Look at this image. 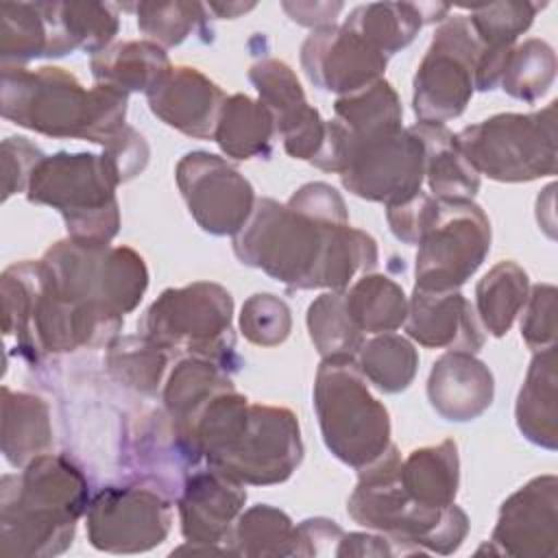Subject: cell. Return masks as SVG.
I'll list each match as a JSON object with an SVG mask.
<instances>
[{
    "label": "cell",
    "instance_id": "cell-1",
    "mask_svg": "<svg viewBox=\"0 0 558 558\" xmlns=\"http://www.w3.org/2000/svg\"><path fill=\"white\" fill-rule=\"evenodd\" d=\"M235 257L288 290H347L377 266V242L349 222H327L272 198H257L233 235Z\"/></svg>",
    "mask_w": 558,
    "mask_h": 558
},
{
    "label": "cell",
    "instance_id": "cell-2",
    "mask_svg": "<svg viewBox=\"0 0 558 558\" xmlns=\"http://www.w3.org/2000/svg\"><path fill=\"white\" fill-rule=\"evenodd\" d=\"M89 486L83 471L61 453L31 460L22 473L0 482V549L4 556L48 558L63 554L87 512Z\"/></svg>",
    "mask_w": 558,
    "mask_h": 558
},
{
    "label": "cell",
    "instance_id": "cell-3",
    "mask_svg": "<svg viewBox=\"0 0 558 558\" xmlns=\"http://www.w3.org/2000/svg\"><path fill=\"white\" fill-rule=\"evenodd\" d=\"M126 96L102 83L85 89L72 72L54 65H2V118L48 137L109 144L126 126Z\"/></svg>",
    "mask_w": 558,
    "mask_h": 558
},
{
    "label": "cell",
    "instance_id": "cell-4",
    "mask_svg": "<svg viewBox=\"0 0 558 558\" xmlns=\"http://www.w3.org/2000/svg\"><path fill=\"white\" fill-rule=\"evenodd\" d=\"M399 469L401 453L395 445L357 469V484L347 501L349 517L399 545L397 554H453L469 532L466 512L456 504L442 510L414 504L401 486Z\"/></svg>",
    "mask_w": 558,
    "mask_h": 558
},
{
    "label": "cell",
    "instance_id": "cell-5",
    "mask_svg": "<svg viewBox=\"0 0 558 558\" xmlns=\"http://www.w3.org/2000/svg\"><path fill=\"white\" fill-rule=\"evenodd\" d=\"M310 163L340 174L351 194L386 207L418 194L425 179V148L410 126L351 133L329 120L325 142Z\"/></svg>",
    "mask_w": 558,
    "mask_h": 558
},
{
    "label": "cell",
    "instance_id": "cell-6",
    "mask_svg": "<svg viewBox=\"0 0 558 558\" xmlns=\"http://www.w3.org/2000/svg\"><path fill=\"white\" fill-rule=\"evenodd\" d=\"M41 264L57 296L120 325L148 288L146 264L129 246L68 238L52 244Z\"/></svg>",
    "mask_w": 558,
    "mask_h": 558
},
{
    "label": "cell",
    "instance_id": "cell-7",
    "mask_svg": "<svg viewBox=\"0 0 558 558\" xmlns=\"http://www.w3.org/2000/svg\"><path fill=\"white\" fill-rule=\"evenodd\" d=\"M118 185L105 155L54 153L33 170L26 198L57 209L72 240L109 244L120 229Z\"/></svg>",
    "mask_w": 558,
    "mask_h": 558
},
{
    "label": "cell",
    "instance_id": "cell-8",
    "mask_svg": "<svg viewBox=\"0 0 558 558\" xmlns=\"http://www.w3.org/2000/svg\"><path fill=\"white\" fill-rule=\"evenodd\" d=\"M314 410L327 449L362 469L390 445V416L373 397L355 360H323L314 379Z\"/></svg>",
    "mask_w": 558,
    "mask_h": 558
},
{
    "label": "cell",
    "instance_id": "cell-9",
    "mask_svg": "<svg viewBox=\"0 0 558 558\" xmlns=\"http://www.w3.org/2000/svg\"><path fill=\"white\" fill-rule=\"evenodd\" d=\"M556 100L532 113H497L453 135L477 174L523 183L556 172Z\"/></svg>",
    "mask_w": 558,
    "mask_h": 558
},
{
    "label": "cell",
    "instance_id": "cell-10",
    "mask_svg": "<svg viewBox=\"0 0 558 558\" xmlns=\"http://www.w3.org/2000/svg\"><path fill=\"white\" fill-rule=\"evenodd\" d=\"M231 318L229 290L214 281H194L163 290L146 310L140 329L166 351L181 349L227 368L235 362Z\"/></svg>",
    "mask_w": 558,
    "mask_h": 558
},
{
    "label": "cell",
    "instance_id": "cell-11",
    "mask_svg": "<svg viewBox=\"0 0 558 558\" xmlns=\"http://www.w3.org/2000/svg\"><path fill=\"white\" fill-rule=\"evenodd\" d=\"M416 246V288L458 290L490 251V220L471 198L436 196Z\"/></svg>",
    "mask_w": 558,
    "mask_h": 558
},
{
    "label": "cell",
    "instance_id": "cell-12",
    "mask_svg": "<svg viewBox=\"0 0 558 558\" xmlns=\"http://www.w3.org/2000/svg\"><path fill=\"white\" fill-rule=\"evenodd\" d=\"M482 48L466 15L447 17L436 28L414 74L412 109L418 122L445 124L466 109Z\"/></svg>",
    "mask_w": 558,
    "mask_h": 558
},
{
    "label": "cell",
    "instance_id": "cell-13",
    "mask_svg": "<svg viewBox=\"0 0 558 558\" xmlns=\"http://www.w3.org/2000/svg\"><path fill=\"white\" fill-rule=\"evenodd\" d=\"M303 460L296 416L288 408L248 403L233 440L207 464L225 471L244 486L286 482Z\"/></svg>",
    "mask_w": 558,
    "mask_h": 558
},
{
    "label": "cell",
    "instance_id": "cell-14",
    "mask_svg": "<svg viewBox=\"0 0 558 558\" xmlns=\"http://www.w3.org/2000/svg\"><path fill=\"white\" fill-rule=\"evenodd\" d=\"M87 538L109 554H140L161 545L172 525V499L146 484L107 486L87 506Z\"/></svg>",
    "mask_w": 558,
    "mask_h": 558
},
{
    "label": "cell",
    "instance_id": "cell-15",
    "mask_svg": "<svg viewBox=\"0 0 558 558\" xmlns=\"http://www.w3.org/2000/svg\"><path fill=\"white\" fill-rule=\"evenodd\" d=\"M174 177L192 218L211 235H235L253 214V185L218 155L187 153L179 159Z\"/></svg>",
    "mask_w": 558,
    "mask_h": 558
},
{
    "label": "cell",
    "instance_id": "cell-16",
    "mask_svg": "<svg viewBox=\"0 0 558 558\" xmlns=\"http://www.w3.org/2000/svg\"><path fill=\"white\" fill-rule=\"evenodd\" d=\"M490 551L521 558H554L558 551V477L538 475L499 508Z\"/></svg>",
    "mask_w": 558,
    "mask_h": 558
},
{
    "label": "cell",
    "instance_id": "cell-17",
    "mask_svg": "<svg viewBox=\"0 0 558 558\" xmlns=\"http://www.w3.org/2000/svg\"><path fill=\"white\" fill-rule=\"evenodd\" d=\"M386 63L388 57L342 24L312 31L301 46V68L310 83L340 96L379 81Z\"/></svg>",
    "mask_w": 558,
    "mask_h": 558
},
{
    "label": "cell",
    "instance_id": "cell-18",
    "mask_svg": "<svg viewBox=\"0 0 558 558\" xmlns=\"http://www.w3.org/2000/svg\"><path fill=\"white\" fill-rule=\"evenodd\" d=\"M248 78L259 94V102L270 111L286 153L312 161L325 142L327 122L307 102L294 70L286 61L262 59L251 65Z\"/></svg>",
    "mask_w": 558,
    "mask_h": 558
},
{
    "label": "cell",
    "instance_id": "cell-19",
    "mask_svg": "<svg viewBox=\"0 0 558 558\" xmlns=\"http://www.w3.org/2000/svg\"><path fill=\"white\" fill-rule=\"evenodd\" d=\"M244 484L209 464V469L192 471L177 497L181 534L192 551H225L216 545L227 543L235 519L244 510Z\"/></svg>",
    "mask_w": 558,
    "mask_h": 558
},
{
    "label": "cell",
    "instance_id": "cell-20",
    "mask_svg": "<svg viewBox=\"0 0 558 558\" xmlns=\"http://www.w3.org/2000/svg\"><path fill=\"white\" fill-rule=\"evenodd\" d=\"M124 460L140 484L177 499L190 475L187 469H194L201 456L179 436L168 412L155 410L140 416L126 434Z\"/></svg>",
    "mask_w": 558,
    "mask_h": 558
},
{
    "label": "cell",
    "instance_id": "cell-21",
    "mask_svg": "<svg viewBox=\"0 0 558 558\" xmlns=\"http://www.w3.org/2000/svg\"><path fill=\"white\" fill-rule=\"evenodd\" d=\"M405 333L427 349L475 353L484 347L482 323L458 290H423L414 286L408 299Z\"/></svg>",
    "mask_w": 558,
    "mask_h": 558
},
{
    "label": "cell",
    "instance_id": "cell-22",
    "mask_svg": "<svg viewBox=\"0 0 558 558\" xmlns=\"http://www.w3.org/2000/svg\"><path fill=\"white\" fill-rule=\"evenodd\" d=\"M150 111L168 126L196 140H211L225 92L201 70L172 65L148 92Z\"/></svg>",
    "mask_w": 558,
    "mask_h": 558
},
{
    "label": "cell",
    "instance_id": "cell-23",
    "mask_svg": "<svg viewBox=\"0 0 558 558\" xmlns=\"http://www.w3.org/2000/svg\"><path fill=\"white\" fill-rule=\"evenodd\" d=\"M495 397L490 368L466 351L440 355L427 377V399L447 421L466 423L484 414Z\"/></svg>",
    "mask_w": 558,
    "mask_h": 558
},
{
    "label": "cell",
    "instance_id": "cell-24",
    "mask_svg": "<svg viewBox=\"0 0 558 558\" xmlns=\"http://www.w3.org/2000/svg\"><path fill=\"white\" fill-rule=\"evenodd\" d=\"M50 50L48 57H63L74 50L98 54L118 33V7L109 2H39Z\"/></svg>",
    "mask_w": 558,
    "mask_h": 558
},
{
    "label": "cell",
    "instance_id": "cell-25",
    "mask_svg": "<svg viewBox=\"0 0 558 558\" xmlns=\"http://www.w3.org/2000/svg\"><path fill=\"white\" fill-rule=\"evenodd\" d=\"M449 13V4H414V2H371L355 7L342 26L360 35L384 57L405 48L423 24L440 22Z\"/></svg>",
    "mask_w": 558,
    "mask_h": 558
},
{
    "label": "cell",
    "instance_id": "cell-26",
    "mask_svg": "<svg viewBox=\"0 0 558 558\" xmlns=\"http://www.w3.org/2000/svg\"><path fill=\"white\" fill-rule=\"evenodd\" d=\"M558 357L556 347L536 351L519 390L514 416L519 432L534 445L554 451L558 445Z\"/></svg>",
    "mask_w": 558,
    "mask_h": 558
},
{
    "label": "cell",
    "instance_id": "cell-27",
    "mask_svg": "<svg viewBox=\"0 0 558 558\" xmlns=\"http://www.w3.org/2000/svg\"><path fill=\"white\" fill-rule=\"evenodd\" d=\"M399 477L405 495L414 504L434 510L451 506L460 484L458 445L442 440L410 451L408 458H401Z\"/></svg>",
    "mask_w": 558,
    "mask_h": 558
},
{
    "label": "cell",
    "instance_id": "cell-28",
    "mask_svg": "<svg viewBox=\"0 0 558 558\" xmlns=\"http://www.w3.org/2000/svg\"><path fill=\"white\" fill-rule=\"evenodd\" d=\"M52 447V425L44 399L2 388V453L15 469H24Z\"/></svg>",
    "mask_w": 558,
    "mask_h": 558
},
{
    "label": "cell",
    "instance_id": "cell-29",
    "mask_svg": "<svg viewBox=\"0 0 558 558\" xmlns=\"http://www.w3.org/2000/svg\"><path fill=\"white\" fill-rule=\"evenodd\" d=\"M277 135L270 111L246 94L227 96L216 120L214 142L220 150L238 161L266 157Z\"/></svg>",
    "mask_w": 558,
    "mask_h": 558
},
{
    "label": "cell",
    "instance_id": "cell-30",
    "mask_svg": "<svg viewBox=\"0 0 558 558\" xmlns=\"http://www.w3.org/2000/svg\"><path fill=\"white\" fill-rule=\"evenodd\" d=\"M96 83L111 85L124 94L148 92L172 65L155 41H118L92 57Z\"/></svg>",
    "mask_w": 558,
    "mask_h": 558
},
{
    "label": "cell",
    "instance_id": "cell-31",
    "mask_svg": "<svg viewBox=\"0 0 558 558\" xmlns=\"http://www.w3.org/2000/svg\"><path fill=\"white\" fill-rule=\"evenodd\" d=\"M425 148V179L432 196L473 198L480 190V174L469 166L445 124L416 122L410 126Z\"/></svg>",
    "mask_w": 558,
    "mask_h": 558
},
{
    "label": "cell",
    "instance_id": "cell-32",
    "mask_svg": "<svg viewBox=\"0 0 558 558\" xmlns=\"http://www.w3.org/2000/svg\"><path fill=\"white\" fill-rule=\"evenodd\" d=\"M231 386L233 381L220 364L196 355L181 360L172 368L163 388V408L177 432L183 434L201 408Z\"/></svg>",
    "mask_w": 558,
    "mask_h": 558
},
{
    "label": "cell",
    "instance_id": "cell-33",
    "mask_svg": "<svg viewBox=\"0 0 558 558\" xmlns=\"http://www.w3.org/2000/svg\"><path fill=\"white\" fill-rule=\"evenodd\" d=\"M527 292V272L517 262L495 264L475 286V314L484 329L495 338L506 336L525 305Z\"/></svg>",
    "mask_w": 558,
    "mask_h": 558
},
{
    "label": "cell",
    "instance_id": "cell-34",
    "mask_svg": "<svg viewBox=\"0 0 558 558\" xmlns=\"http://www.w3.org/2000/svg\"><path fill=\"white\" fill-rule=\"evenodd\" d=\"M344 305L362 333H386L403 325L408 296L403 288L386 275L366 272L344 290Z\"/></svg>",
    "mask_w": 558,
    "mask_h": 558
},
{
    "label": "cell",
    "instance_id": "cell-35",
    "mask_svg": "<svg viewBox=\"0 0 558 558\" xmlns=\"http://www.w3.org/2000/svg\"><path fill=\"white\" fill-rule=\"evenodd\" d=\"M355 364L377 390L395 395L412 384L418 368V353L408 338L386 331L364 340Z\"/></svg>",
    "mask_w": 558,
    "mask_h": 558
},
{
    "label": "cell",
    "instance_id": "cell-36",
    "mask_svg": "<svg viewBox=\"0 0 558 558\" xmlns=\"http://www.w3.org/2000/svg\"><path fill=\"white\" fill-rule=\"evenodd\" d=\"M307 331L323 360H355L364 333L351 320L344 290H329L307 307Z\"/></svg>",
    "mask_w": 558,
    "mask_h": 558
},
{
    "label": "cell",
    "instance_id": "cell-37",
    "mask_svg": "<svg viewBox=\"0 0 558 558\" xmlns=\"http://www.w3.org/2000/svg\"><path fill=\"white\" fill-rule=\"evenodd\" d=\"M227 543L235 556H294V525L283 510L257 504L240 512Z\"/></svg>",
    "mask_w": 558,
    "mask_h": 558
},
{
    "label": "cell",
    "instance_id": "cell-38",
    "mask_svg": "<svg viewBox=\"0 0 558 558\" xmlns=\"http://www.w3.org/2000/svg\"><path fill=\"white\" fill-rule=\"evenodd\" d=\"M166 349L146 336H120L107 347V371L122 386L142 395H155L166 371Z\"/></svg>",
    "mask_w": 558,
    "mask_h": 558
},
{
    "label": "cell",
    "instance_id": "cell-39",
    "mask_svg": "<svg viewBox=\"0 0 558 558\" xmlns=\"http://www.w3.org/2000/svg\"><path fill=\"white\" fill-rule=\"evenodd\" d=\"M50 35L39 2L0 4V59L2 65H22L48 57Z\"/></svg>",
    "mask_w": 558,
    "mask_h": 558
},
{
    "label": "cell",
    "instance_id": "cell-40",
    "mask_svg": "<svg viewBox=\"0 0 558 558\" xmlns=\"http://www.w3.org/2000/svg\"><path fill=\"white\" fill-rule=\"evenodd\" d=\"M333 111L336 120L351 133H375L403 126L401 100L386 78H379L357 92L338 96Z\"/></svg>",
    "mask_w": 558,
    "mask_h": 558
},
{
    "label": "cell",
    "instance_id": "cell-41",
    "mask_svg": "<svg viewBox=\"0 0 558 558\" xmlns=\"http://www.w3.org/2000/svg\"><path fill=\"white\" fill-rule=\"evenodd\" d=\"M556 78V52L543 39L517 44L506 61L499 85L504 92L523 102H536L547 94Z\"/></svg>",
    "mask_w": 558,
    "mask_h": 558
},
{
    "label": "cell",
    "instance_id": "cell-42",
    "mask_svg": "<svg viewBox=\"0 0 558 558\" xmlns=\"http://www.w3.org/2000/svg\"><path fill=\"white\" fill-rule=\"evenodd\" d=\"M126 9L135 11L140 31L161 48L179 46L190 33L207 22V7L201 2H137Z\"/></svg>",
    "mask_w": 558,
    "mask_h": 558
},
{
    "label": "cell",
    "instance_id": "cell-43",
    "mask_svg": "<svg viewBox=\"0 0 558 558\" xmlns=\"http://www.w3.org/2000/svg\"><path fill=\"white\" fill-rule=\"evenodd\" d=\"M538 2H493L484 7H473L466 15L473 33L486 48H512L519 35H523L538 9Z\"/></svg>",
    "mask_w": 558,
    "mask_h": 558
},
{
    "label": "cell",
    "instance_id": "cell-44",
    "mask_svg": "<svg viewBox=\"0 0 558 558\" xmlns=\"http://www.w3.org/2000/svg\"><path fill=\"white\" fill-rule=\"evenodd\" d=\"M292 329V314L286 301L270 292L248 296L240 312V331L257 347L281 344Z\"/></svg>",
    "mask_w": 558,
    "mask_h": 558
},
{
    "label": "cell",
    "instance_id": "cell-45",
    "mask_svg": "<svg viewBox=\"0 0 558 558\" xmlns=\"http://www.w3.org/2000/svg\"><path fill=\"white\" fill-rule=\"evenodd\" d=\"M556 296L558 292L551 283H536L521 307V338L534 351L556 347Z\"/></svg>",
    "mask_w": 558,
    "mask_h": 558
},
{
    "label": "cell",
    "instance_id": "cell-46",
    "mask_svg": "<svg viewBox=\"0 0 558 558\" xmlns=\"http://www.w3.org/2000/svg\"><path fill=\"white\" fill-rule=\"evenodd\" d=\"M46 155L26 137H7L2 142V198L26 192L33 170Z\"/></svg>",
    "mask_w": 558,
    "mask_h": 558
},
{
    "label": "cell",
    "instance_id": "cell-47",
    "mask_svg": "<svg viewBox=\"0 0 558 558\" xmlns=\"http://www.w3.org/2000/svg\"><path fill=\"white\" fill-rule=\"evenodd\" d=\"M102 155L113 168L118 181L126 183L146 168L150 150L144 135L126 124L109 144L102 146Z\"/></svg>",
    "mask_w": 558,
    "mask_h": 558
},
{
    "label": "cell",
    "instance_id": "cell-48",
    "mask_svg": "<svg viewBox=\"0 0 558 558\" xmlns=\"http://www.w3.org/2000/svg\"><path fill=\"white\" fill-rule=\"evenodd\" d=\"M434 203H436V196L427 192H418L399 205L386 207V218L392 235L405 244H416L429 220Z\"/></svg>",
    "mask_w": 558,
    "mask_h": 558
},
{
    "label": "cell",
    "instance_id": "cell-49",
    "mask_svg": "<svg viewBox=\"0 0 558 558\" xmlns=\"http://www.w3.org/2000/svg\"><path fill=\"white\" fill-rule=\"evenodd\" d=\"M342 530L336 521L314 517L294 525V556H320L333 554L331 545H338L342 538Z\"/></svg>",
    "mask_w": 558,
    "mask_h": 558
},
{
    "label": "cell",
    "instance_id": "cell-50",
    "mask_svg": "<svg viewBox=\"0 0 558 558\" xmlns=\"http://www.w3.org/2000/svg\"><path fill=\"white\" fill-rule=\"evenodd\" d=\"M283 11L301 26L323 28L336 22V15L342 11V2H283Z\"/></svg>",
    "mask_w": 558,
    "mask_h": 558
},
{
    "label": "cell",
    "instance_id": "cell-51",
    "mask_svg": "<svg viewBox=\"0 0 558 558\" xmlns=\"http://www.w3.org/2000/svg\"><path fill=\"white\" fill-rule=\"evenodd\" d=\"M397 549L392 547V543L381 534V536H373V534H362V532H351V534H342V538L336 545L333 556H395Z\"/></svg>",
    "mask_w": 558,
    "mask_h": 558
},
{
    "label": "cell",
    "instance_id": "cell-52",
    "mask_svg": "<svg viewBox=\"0 0 558 558\" xmlns=\"http://www.w3.org/2000/svg\"><path fill=\"white\" fill-rule=\"evenodd\" d=\"M255 4H242V2H227V4H207L209 11H216L220 17H238L242 11L246 13Z\"/></svg>",
    "mask_w": 558,
    "mask_h": 558
}]
</instances>
